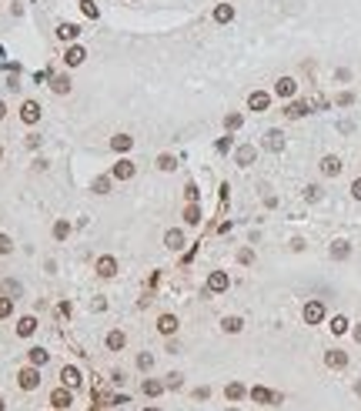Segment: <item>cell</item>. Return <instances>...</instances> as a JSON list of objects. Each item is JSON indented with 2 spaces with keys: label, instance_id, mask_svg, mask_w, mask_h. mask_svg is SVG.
I'll return each mask as SVG.
<instances>
[{
  "label": "cell",
  "instance_id": "cell-1",
  "mask_svg": "<svg viewBox=\"0 0 361 411\" xmlns=\"http://www.w3.org/2000/svg\"><path fill=\"white\" fill-rule=\"evenodd\" d=\"M324 321V304L321 301H308L304 304V324H321Z\"/></svg>",
  "mask_w": 361,
  "mask_h": 411
},
{
  "label": "cell",
  "instance_id": "cell-2",
  "mask_svg": "<svg viewBox=\"0 0 361 411\" xmlns=\"http://www.w3.org/2000/svg\"><path fill=\"white\" fill-rule=\"evenodd\" d=\"M17 381H20V388H27V391H34V388H37V385H40V371H37V368H34V364H30V368H24V371L17 374Z\"/></svg>",
  "mask_w": 361,
  "mask_h": 411
},
{
  "label": "cell",
  "instance_id": "cell-3",
  "mask_svg": "<svg viewBox=\"0 0 361 411\" xmlns=\"http://www.w3.org/2000/svg\"><path fill=\"white\" fill-rule=\"evenodd\" d=\"M228 284H231V278L224 274V271H211V278H208V291H211V294L228 291Z\"/></svg>",
  "mask_w": 361,
  "mask_h": 411
},
{
  "label": "cell",
  "instance_id": "cell-4",
  "mask_svg": "<svg viewBox=\"0 0 361 411\" xmlns=\"http://www.w3.org/2000/svg\"><path fill=\"white\" fill-rule=\"evenodd\" d=\"M20 121H24V124H37V121H40V104H37V100H24V107H20Z\"/></svg>",
  "mask_w": 361,
  "mask_h": 411
},
{
  "label": "cell",
  "instance_id": "cell-5",
  "mask_svg": "<svg viewBox=\"0 0 361 411\" xmlns=\"http://www.w3.org/2000/svg\"><path fill=\"white\" fill-rule=\"evenodd\" d=\"M247 107H251V111H267V107H271V94H265V91H254L251 94V97H247Z\"/></svg>",
  "mask_w": 361,
  "mask_h": 411
},
{
  "label": "cell",
  "instance_id": "cell-6",
  "mask_svg": "<svg viewBox=\"0 0 361 411\" xmlns=\"http://www.w3.org/2000/svg\"><path fill=\"white\" fill-rule=\"evenodd\" d=\"M274 94H278V97H294V94H298V80H294V77H281V80L274 84Z\"/></svg>",
  "mask_w": 361,
  "mask_h": 411
},
{
  "label": "cell",
  "instance_id": "cell-7",
  "mask_svg": "<svg viewBox=\"0 0 361 411\" xmlns=\"http://www.w3.org/2000/svg\"><path fill=\"white\" fill-rule=\"evenodd\" d=\"M97 274H100V278H114V274H117V261L111 258V254L97 258Z\"/></svg>",
  "mask_w": 361,
  "mask_h": 411
},
{
  "label": "cell",
  "instance_id": "cell-8",
  "mask_svg": "<svg viewBox=\"0 0 361 411\" xmlns=\"http://www.w3.org/2000/svg\"><path fill=\"white\" fill-rule=\"evenodd\" d=\"M254 157H258V147H251V144H244V147H238V150H234V161H238L241 168L254 164Z\"/></svg>",
  "mask_w": 361,
  "mask_h": 411
},
{
  "label": "cell",
  "instance_id": "cell-9",
  "mask_svg": "<svg viewBox=\"0 0 361 411\" xmlns=\"http://www.w3.org/2000/svg\"><path fill=\"white\" fill-rule=\"evenodd\" d=\"M84 57H87V50H84V47H67V54H64V64H67V67H80V64H84Z\"/></svg>",
  "mask_w": 361,
  "mask_h": 411
},
{
  "label": "cell",
  "instance_id": "cell-10",
  "mask_svg": "<svg viewBox=\"0 0 361 411\" xmlns=\"http://www.w3.org/2000/svg\"><path fill=\"white\" fill-rule=\"evenodd\" d=\"M134 174H137V168H134V164H131V161H127V157H124V161H117V164H114V177H117V181H131Z\"/></svg>",
  "mask_w": 361,
  "mask_h": 411
},
{
  "label": "cell",
  "instance_id": "cell-11",
  "mask_svg": "<svg viewBox=\"0 0 361 411\" xmlns=\"http://www.w3.org/2000/svg\"><path fill=\"white\" fill-rule=\"evenodd\" d=\"M177 328H181V321L174 318V314H161V318H157V331H161V335H174Z\"/></svg>",
  "mask_w": 361,
  "mask_h": 411
},
{
  "label": "cell",
  "instance_id": "cell-12",
  "mask_svg": "<svg viewBox=\"0 0 361 411\" xmlns=\"http://www.w3.org/2000/svg\"><path fill=\"white\" fill-rule=\"evenodd\" d=\"M324 364H328V368H344V364H348V355L338 351V348H331V351H324Z\"/></svg>",
  "mask_w": 361,
  "mask_h": 411
},
{
  "label": "cell",
  "instance_id": "cell-13",
  "mask_svg": "<svg viewBox=\"0 0 361 411\" xmlns=\"http://www.w3.org/2000/svg\"><path fill=\"white\" fill-rule=\"evenodd\" d=\"M261 144H265L267 150H285V134H281V131H267Z\"/></svg>",
  "mask_w": 361,
  "mask_h": 411
},
{
  "label": "cell",
  "instance_id": "cell-14",
  "mask_svg": "<svg viewBox=\"0 0 361 411\" xmlns=\"http://www.w3.org/2000/svg\"><path fill=\"white\" fill-rule=\"evenodd\" d=\"M321 170L328 174V177L341 174V157H335V154H328V157H321Z\"/></svg>",
  "mask_w": 361,
  "mask_h": 411
},
{
  "label": "cell",
  "instance_id": "cell-15",
  "mask_svg": "<svg viewBox=\"0 0 361 411\" xmlns=\"http://www.w3.org/2000/svg\"><path fill=\"white\" fill-rule=\"evenodd\" d=\"M71 401H74V398H71V388H57V391L50 394V405H54V408H71Z\"/></svg>",
  "mask_w": 361,
  "mask_h": 411
},
{
  "label": "cell",
  "instance_id": "cell-16",
  "mask_svg": "<svg viewBox=\"0 0 361 411\" xmlns=\"http://www.w3.org/2000/svg\"><path fill=\"white\" fill-rule=\"evenodd\" d=\"M164 244H168V247H171V251H181V247H184V234H181V231H177V227H171V231H168V234H164Z\"/></svg>",
  "mask_w": 361,
  "mask_h": 411
},
{
  "label": "cell",
  "instance_id": "cell-17",
  "mask_svg": "<svg viewBox=\"0 0 361 411\" xmlns=\"http://www.w3.org/2000/svg\"><path fill=\"white\" fill-rule=\"evenodd\" d=\"M60 381H64V388H77V385H80V371L67 364V368L60 371Z\"/></svg>",
  "mask_w": 361,
  "mask_h": 411
},
{
  "label": "cell",
  "instance_id": "cell-18",
  "mask_svg": "<svg viewBox=\"0 0 361 411\" xmlns=\"http://www.w3.org/2000/svg\"><path fill=\"white\" fill-rule=\"evenodd\" d=\"M34 331H37V318H30V314H27V318H20V324H17V335L20 338H30Z\"/></svg>",
  "mask_w": 361,
  "mask_h": 411
},
{
  "label": "cell",
  "instance_id": "cell-19",
  "mask_svg": "<svg viewBox=\"0 0 361 411\" xmlns=\"http://www.w3.org/2000/svg\"><path fill=\"white\" fill-rule=\"evenodd\" d=\"M111 147H114L117 154H127V150L134 147V137H127V134H117L114 141H111Z\"/></svg>",
  "mask_w": 361,
  "mask_h": 411
},
{
  "label": "cell",
  "instance_id": "cell-20",
  "mask_svg": "<svg viewBox=\"0 0 361 411\" xmlns=\"http://www.w3.org/2000/svg\"><path fill=\"white\" fill-rule=\"evenodd\" d=\"M57 37L60 40H77V37H80V27H77V24H60V27H57Z\"/></svg>",
  "mask_w": 361,
  "mask_h": 411
},
{
  "label": "cell",
  "instance_id": "cell-21",
  "mask_svg": "<svg viewBox=\"0 0 361 411\" xmlns=\"http://www.w3.org/2000/svg\"><path fill=\"white\" fill-rule=\"evenodd\" d=\"M348 254H351V244H348V241H335V244H331V258H335V261H344Z\"/></svg>",
  "mask_w": 361,
  "mask_h": 411
},
{
  "label": "cell",
  "instance_id": "cell-22",
  "mask_svg": "<svg viewBox=\"0 0 361 411\" xmlns=\"http://www.w3.org/2000/svg\"><path fill=\"white\" fill-rule=\"evenodd\" d=\"M251 398H254L258 405H267V401H278V394H271L267 388H261V385H258V388H251Z\"/></svg>",
  "mask_w": 361,
  "mask_h": 411
},
{
  "label": "cell",
  "instance_id": "cell-23",
  "mask_svg": "<svg viewBox=\"0 0 361 411\" xmlns=\"http://www.w3.org/2000/svg\"><path fill=\"white\" fill-rule=\"evenodd\" d=\"M214 20H217V24H231V20H234V7H231V3H221V7L214 10Z\"/></svg>",
  "mask_w": 361,
  "mask_h": 411
},
{
  "label": "cell",
  "instance_id": "cell-24",
  "mask_svg": "<svg viewBox=\"0 0 361 411\" xmlns=\"http://www.w3.org/2000/svg\"><path fill=\"white\" fill-rule=\"evenodd\" d=\"M224 394H228V401H241V398H244V385H241V381H231L228 388H224Z\"/></svg>",
  "mask_w": 361,
  "mask_h": 411
},
{
  "label": "cell",
  "instance_id": "cell-25",
  "mask_svg": "<svg viewBox=\"0 0 361 411\" xmlns=\"http://www.w3.org/2000/svg\"><path fill=\"white\" fill-rule=\"evenodd\" d=\"M285 114L291 117V121H298V117L308 114V104H304V100H294V104H288V107H285Z\"/></svg>",
  "mask_w": 361,
  "mask_h": 411
},
{
  "label": "cell",
  "instance_id": "cell-26",
  "mask_svg": "<svg viewBox=\"0 0 361 411\" xmlns=\"http://www.w3.org/2000/svg\"><path fill=\"white\" fill-rule=\"evenodd\" d=\"M124 344H127V338H124V331H111V335H107V348H111V351H120Z\"/></svg>",
  "mask_w": 361,
  "mask_h": 411
},
{
  "label": "cell",
  "instance_id": "cell-27",
  "mask_svg": "<svg viewBox=\"0 0 361 411\" xmlns=\"http://www.w3.org/2000/svg\"><path fill=\"white\" fill-rule=\"evenodd\" d=\"M241 328H244V321H241V318H224V321H221V331H228V335H238Z\"/></svg>",
  "mask_w": 361,
  "mask_h": 411
},
{
  "label": "cell",
  "instance_id": "cell-28",
  "mask_svg": "<svg viewBox=\"0 0 361 411\" xmlns=\"http://www.w3.org/2000/svg\"><path fill=\"white\" fill-rule=\"evenodd\" d=\"M161 391H164V381H154V378L144 381V394H147V398H157Z\"/></svg>",
  "mask_w": 361,
  "mask_h": 411
},
{
  "label": "cell",
  "instance_id": "cell-29",
  "mask_svg": "<svg viewBox=\"0 0 361 411\" xmlns=\"http://www.w3.org/2000/svg\"><path fill=\"white\" fill-rule=\"evenodd\" d=\"M47 351H44V348H30V364H34V368H44V364H47Z\"/></svg>",
  "mask_w": 361,
  "mask_h": 411
},
{
  "label": "cell",
  "instance_id": "cell-30",
  "mask_svg": "<svg viewBox=\"0 0 361 411\" xmlns=\"http://www.w3.org/2000/svg\"><path fill=\"white\" fill-rule=\"evenodd\" d=\"M20 291H24V288H20V281H14V278L3 281V294H7V298H17Z\"/></svg>",
  "mask_w": 361,
  "mask_h": 411
},
{
  "label": "cell",
  "instance_id": "cell-31",
  "mask_svg": "<svg viewBox=\"0 0 361 411\" xmlns=\"http://www.w3.org/2000/svg\"><path fill=\"white\" fill-rule=\"evenodd\" d=\"M184 221H188V224H197V221H201V207L188 204V207H184Z\"/></svg>",
  "mask_w": 361,
  "mask_h": 411
},
{
  "label": "cell",
  "instance_id": "cell-32",
  "mask_svg": "<svg viewBox=\"0 0 361 411\" xmlns=\"http://www.w3.org/2000/svg\"><path fill=\"white\" fill-rule=\"evenodd\" d=\"M50 87H54L57 94H67V91H71V77H64V74L54 77V84H50Z\"/></svg>",
  "mask_w": 361,
  "mask_h": 411
},
{
  "label": "cell",
  "instance_id": "cell-33",
  "mask_svg": "<svg viewBox=\"0 0 361 411\" xmlns=\"http://www.w3.org/2000/svg\"><path fill=\"white\" fill-rule=\"evenodd\" d=\"M137 368H141V371H151V368H154V355H151V351L137 355Z\"/></svg>",
  "mask_w": 361,
  "mask_h": 411
},
{
  "label": "cell",
  "instance_id": "cell-34",
  "mask_svg": "<svg viewBox=\"0 0 361 411\" xmlns=\"http://www.w3.org/2000/svg\"><path fill=\"white\" fill-rule=\"evenodd\" d=\"M304 201H311V204H314V201H321V187H318V184H308V187H304Z\"/></svg>",
  "mask_w": 361,
  "mask_h": 411
},
{
  "label": "cell",
  "instance_id": "cell-35",
  "mask_svg": "<svg viewBox=\"0 0 361 411\" xmlns=\"http://www.w3.org/2000/svg\"><path fill=\"white\" fill-rule=\"evenodd\" d=\"M331 331H335V335H344V331H348V318H344V314L331 318Z\"/></svg>",
  "mask_w": 361,
  "mask_h": 411
},
{
  "label": "cell",
  "instance_id": "cell-36",
  "mask_svg": "<svg viewBox=\"0 0 361 411\" xmlns=\"http://www.w3.org/2000/svg\"><path fill=\"white\" fill-rule=\"evenodd\" d=\"M241 124H244V117H241V114H228V117H224V127H228V131H238Z\"/></svg>",
  "mask_w": 361,
  "mask_h": 411
},
{
  "label": "cell",
  "instance_id": "cell-37",
  "mask_svg": "<svg viewBox=\"0 0 361 411\" xmlns=\"http://www.w3.org/2000/svg\"><path fill=\"white\" fill-rule=\"evenodd\" d=\"M157 168H161V170H174V168H177V161H174L171 154H161V157H157Z\"/></svg>",
  "mask_w": 361,
  "mask_h": 411
},
{
  "label": "cell",
  "instance_id": "cell-38",
  "mask_svg": "<svg viewBox=\"0 0 361 411\" xmlns=\"http://www.w3.org/2000/svg\"><path fill=\"white\" fill-rule=\"evenodd\" d=\"M67 234H71V224H67V221H57V224H54V238H57V241H64Z\"/></svg>",
  "mask_w": 361,
  "mask_h": 411
},
{
  "label": "cell",
  "instance_id": "cell-39",
  "mask_svg": "<svg viewBox=\"0 0 361 411\" xmlns=\"http://www.w3.org/2000/svg\"><path fill=\"white\" fill-rule=\"evenodd\" d=\"M80 10H84L87 17H100V10L94 7V0H80Z\"/></svg>",
  "mask_w": 361,
  "mask_h": 411
},
{
  "label": "cell",
  "instance_id": "cell-40",
  "mask_svg": "<svg viewBox=\"0 0 361 411\" xmlns=\"http://www.w3.org/2000/svg\"><path fill=\"white\" fill-rule=\"evenodd\" d=\"M94 191H97V194H107V191H111V177H97Z\"/></svg>",
  "mask_w": 361,
  "mask_h": 411
},
{
  "label": "cell",
  "instance_id": "cell-41",
  "mask_svg": "<svg viewBox=\"0 0 361 411\" xmlns=\"http://www.w3.org/2000/svg\"><path fill=\"white\" fill-rule=\"evenodd\" d=\"M14 311V298H0V318H7Z\"/></svg>",
  "mask_w": 361,
  "mask_h": 411
},
{
  "label": "cell",
  "instance_id": "cell-42",
  "mask_svg": "<svg viewBox=\"0 0 361 411\" xmlns=\"http://www.w3.org/2000/svg\"><path fill=\"white\" fill-rule=\"evenodd\" d=\"M181 385H184L181 374H168V381H164V388H181Z\"/></svg>",
  "mask_w": 361,
  "mask_h": 411
},
{
  "label": "cell",
  "instance_id": "cell-43",
  "mask_svg": "<svg viewBox=\"0 0 361 411\" xmlns=\"http://www.w3.org/2000/svg\"><path fill=\"white\" fill-rule=\"evenodd\" d=\"M10 251H14V241L7 234H0V254H10Z\"/></svg>",
  "mask_w": 361,
  "mask_h": 411
},
{
  "label": "cell",
  "instance_id": "cell-44",
  "mask_svg": "<svg viewBox=\"0 0 361 411\" xmlns=\"http://www.w3.org/2000/svg\"><path fill=\"white\" fill-rule=\"evenodd\" d=\"M338 104H341V107H348V104H355V94H338Z\"/></svg>",
  "mask_w": 361,
  "mask_h": 411
},
{
  "label": "cell",
  "instance_id": "cell-45",
  "mask_svg": "<svg viewBox=\"0 0 361 411\" xmlns=\"http://www.w3.org/2000/svg\"><path fill=\"white\" fill-rule=\"evenodd\" d=\"M238 261H241V264H251V261H254V251H247V247H244V251L238 254Z\"/></svg>",
  "mask_w": 361,
  "mask_h": 411
},
{
  "label": "cell",
  "instance_id": "cell-46",
  "mask_svg": "<svg viewBox=\"0 0 361 411\" xmlns=\"http://www.w3.org/2000/svg\"><path fill=\"white\" fill-rule=\"evenodd\" d=\"M184 197H188L191 204H194V201H197V187H194V184H188V191H184Z\"/></svg>",
  "mask_w": 361,
  "mask_h": 411
},
{
  "label": "cell",
  "instance_id": "cell-47",
  "mask_svg": "<svg viewBox=\"0 0 361 411\" xmlns=\"http://www.w3.org/2000/svg\"><path fill=\"white\" fill-rule=\"evenodd\" d=\"M351 194H355V197H358V201H361V177H358V181H355V184H351Z\"/></svg>",
  "mask_w": 361,
  "mask_h": 411
},
{
  "label": "cell",
  "instance_id": "cell-48",
  "mask_svg": "<svg viewBox=\"0 0 361 411\" xmlns=\"http://www.w3.org/2000/svg\"><path fill=\"white\" fill-rule=\"evenodd\" d=\"M355 341H361V324H358V328H355Z\"/></svg>",
  "mask_w": 361,
  "mask_h": 411
},
{
  "label": "cell",
  "instance_id": "cell-49",
  "mask_svg": "<svg viewBox=\"0 0 361 411\" xmlns=\"http://www.w3.org/2000/svg\"><path fill=\"white\" fill-rule=\"evenodd\" d=\"M3 114H7V107H3V100H0V121H3Z\"/></svg>",
  "mask_w": 361,
  "mask_h": 411
},
{
  "label": "cell",
  "instance_id": "cell-50",
  "mask_svg": "<svg viewBox=\"0 0 361 411\" xmlns=\"http://www.w3.org/2000/svg\"><path fill=\"white\" fill-rule=\"evenodd\" d=\"M355 391H358V394H361V381H358V385H355Z\"/></svg>",
  "mask_w": 361,
  "mask_h": 411
},
{
  "label": "cell",
  "instance_id": "cell-51",
  "mask_svg": "<svg viewBox=\"0 0 361 411\" xmlns=\"http://www.w3.org/2000/svg\"><path fill=\"white\" fill-rule=\"evenodd\" d=\"M144 411H161V408H151V405H147V408H144Z\"/></svg>",
  "mask_w": 361,
  "mask_h": 411
},
{
  "label": "cell",
  "instance_id": "cell-52",
  "mask_svg": "<svg viewBox=\"0 0 361 411\" xmlns=\"http://www.w3.org/2000/svg\"><path fill=\"white\" fill-rule=\"evenodd\" d=\"M0 411H3V398H0Z\"/></svg>",
  "mask_w": 361,
  "mask_h": 411
},
{
  "label": "cell",
  "instance_id": "cell-53",
  "mask_svg": "<svg viewBox=\"0 0 361 411\" xmlns=\"http://www.w3.org/2000/svg\"><path fill=\"white\" fill-rule=\"evenodd\" d=\"M228 411H238V408H228Z\"/></svg>",
  "mask_w": 361,
  "mask_h": 411
}]
</instances>
